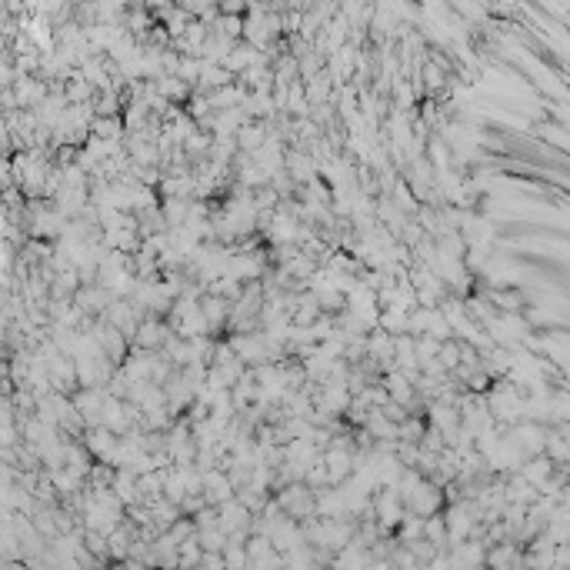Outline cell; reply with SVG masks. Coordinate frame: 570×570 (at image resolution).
Returning a JSON list of instances; mask_svg holds the SVG:
<instances>
[{"label": "cell", "mask_w": 570, "mask_h": 570, "mask_svg": "<svg viewBox=\"0 0 570 570\" xmlns=\"http://www.w3.org/2000/svg\"><path fill=\"white\" fill-rule=\"evenodd\" d=\"M230 303H234V300L217 297V294H200V310H204V317H207L210 330H217V327H224V324H227Z\"/></svg>", "instance_id": "cell-1"}, {"label": "cell", "mask_w": 570, "mask_h": 570, "mask_svg": "<svg viewBox=\"0 0 570 570\" xmlns=\"http://www.w3.org/2000/svg\"><path fill=\"white\" fill-rule=\"evenodd\" d=\"M197 540H200V550H220V554H224V547H227V534L220 527H204V530H197Z\"/></svg>", "instance_id": "cell-3"}, {"label": "cell", "mask_w": 570, "mask_h": 570, "mask_svg": "<svg viewBox=\"0 0 570 570\" xmlns=\"http://www.w3.org/2000/svg\"><path fill=\"white\" fill-rule=\"evenodd\" d=\"M534 134L537 137H543V140H550L557 150H567V130H564V123H537L534 127Z\"/></svg>", "instance_id": "cell-4"}, {"label": "cell", "mask_w": 570, "mask_h": 570, "mask_svg": "<svg viewBox=\"0 0 570 570\" xmlns=\"http://www.w3.org/2000/svg\"><path fill=\"white\" fill-rule=\"evenodd\" d=\"M247 3H250V0H220L224 14H240V10H247Z\"/></svg>", "instance_id": "cell-6"}, {"label": "cell", "mask_w": 570, "mask_h": 570, "mask_svg": "<svg viewBox=\"0 0 570 570\" xmlns=\"http://www.w3.org/2000/svg\"><path fill=\"white\" fill-rule=\"evenodd\" d=\"M190 200H194V197H164V204H160V213H164L167 227H177V224H183V220H187Z\"/></svg>", "instance_id": "cell-2"}, {"label": "cell", "mask_w": 570, "mask_h": 570, "mask_svg": "<svg viewBox=\"0 0 570 570\" xmlns=\"http://www.w3.org/2000/svg\"><path fill=\"white\" fill-rule=\"evenodd\" d=\"M93 134H100L104 140H117V137H120V117L114 114V117H107V120H100V123H93Z\"/></svg>", "instance_id": "cell-5"}]
</instances>
